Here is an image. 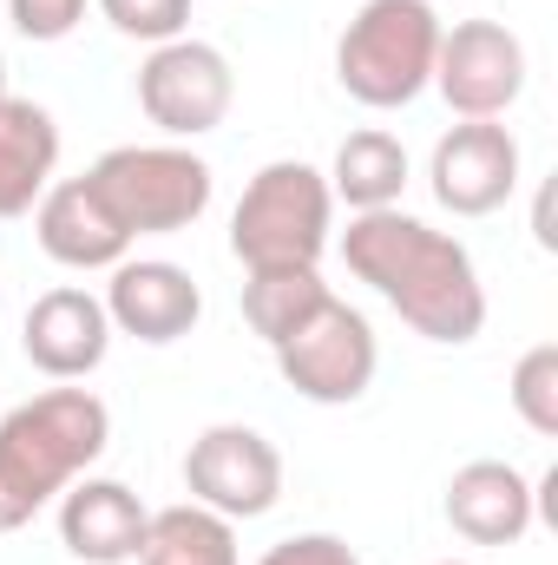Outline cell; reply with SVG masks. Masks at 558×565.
Instances as JSON below:
<instances>
[{"mask_svg":"<svg viewBox=\"0 0 558 565\" xmlns=\"http://www.w3.org/2000/svg\"><path fill=\"white\" fill-rule=\"evenodd\" d=\"M342 257L427 342L460 349L486 329V289L466 244L408 211H362L342 237Z\"/></svg>","mask_w":558,"mask_h":565,"instance_id":"1","label":"cell"},{"mask_svg":"<svg viewBox=\"0 0 558 565\" xmlns=\"http://www.w3.org/2000/svg\"><path fill=\"white\" fill-rule=\"evenodd\" d=\"M112 440L93 388H46L0 422V533H20L53 493H66Z\"/></svg>","mask_w":558,"mask_h":565,"instance_id":"2","label":"cell"},{"mask_svg":"<svg viewBox=\"0 0 558 565\" xmlns=\"http://www.w3.org/2000/svg\"><path fill=\"white\" fill-rule=\"evenodd\" d=\"M440 13L427 0H362V13L335 40V79L355 106L395 113L415 106L433 86V53H440Z\"/></svg>","mask_w":558,"mask_h":565,"instance_id":"3","label":"cell"},{"mask_svg":"<svg viewBox=\"0 0 558 565\" xmlns=\"http://www.w3.org/2000/svg\"><path fill=\"white\" fill-rule=\"evenodd\" d=\"M329 217H335L329 178L302 158H277L244 184L230 217V250L244 270H315L329 250Z\"/></svg>","mask_w":558,"mask_h":565,"instance_id":"4","label":"cell"},{"mask_svg":"<svg viewBox=\"0 0 558 565\" xmlns=\"http://www.w3.org/2000/svg\"><path fill=\"white\" fill-rule=\"evenodd\" d=\"M86 178L132 237L191 231L211 211V164L184 145H112Z\"/></svg>","mask_w":558,"mask_h":565,"instance_id":"5","label":"cell"},{"mask_svg":"<svg viewBox=\"0 0 558 565\" xmlns=\"http://www.w3.org/2000/svg\"><path fill=\"white\" fill-rule=\"evenodd\" d=\"M277 369L302 402H315V408H348V402L368 395V382H375V369H382V349H375L368 316L329 296L289 342H277Z\"/></svg>","mask_w":558,"mask_h":565,"instance_id":"6","label":"cell"},{"mask_svg":"<svg viewBox=\"0 0 558 565\" xmlns=\"http://www.w3.org/2000/svg\"><path fill=\"white\" fill-rule=\"evenodd\" d=\"M237 73L211 40H164L139 66V106L164 139H204L230 119Z\"/></svg>","mask_w":558,"mask_h":565,"instance_id":"7","label":"cell"},{"mask_svg":"<svg viewBox=\"0 0 558 565\" xmlns=\"http://www.w3.org/2000/svg\"><path fill=\"white\" fill-rule=\"evenodd\" d=\"M184 487L197 507L224 513L230 526L237 520H264L270 507L282 500V454L270 434L244 422H217L204 427L184 454Z\"/></svg>","mask_w":558,"mask_h":565,"instance_id":"8","label":"cell"},{"mask_svg":"<svg viewBox=\"0 0 558 565\" xmlns=\"http://www.w3.org/2000/svg\"><path fill=\"white\" fill-rule=\"evenodd\" d=\"M433 86L460 119H500L519 106L526 93V46L513 26L500 20H460L453 33H440L433 53Z\"/></svg>","mask_w":558,"mask_h":565,"instance_id":"9","label":"cell"},{"mask_svg":"<svg viewBox=\"0 0 558 565\" xmlns=\"http://www.w3.org/2000/svg\"><path fill=\"white\" fill-rule=\"evenodd\" d=\"M427 184L440 198V211L453 217H493L513 191H519V139L493 119H460L453 132H440Z\"/></svg>","mask_w":558,"mask_h":565,"instance_id":"10","label":"cell"},{"mask_svg":"<svg viewBox=\"0 0 558 565\" xmlns=\"http://www.w3.org/2000/svg\"><path fill=\"white\" fill-rule=\"evenodd\" d=\"M106 316H112V329L119 335H139L151 349H164V342H184L191 329H197V316H204V289L191 270H178V264H164V257H126V264H112V282H106Z\"/></svg>","mask_w":558,"mask_h":565,"instance_id":"11","label":"cell"},{"mask_svg":"<svg viewBox=\"0 0 558 565\" xmlns=\"http://www.w3.org/2000/svg\"><path fill=\"white\" fill-rule=\"evenodd\" d=\"M26 362L53 382H86L106 349H112V316L93 289H46L33 309H26Z\"/></svg>","mask_w":558,"mask_h":565,"instance_id":"12","label":"cell"},{"mask_svg":"<svg viewBox=\"0 0 558 565\" xmlns=\"http://www.w3.org/2000/svg\"><path fill=\"white\" fill-rule=\"evenodd\" d=\"M33 231H40V250L66 270H112L132 250V231L112 217V204L99 198L93 178L46 184L40 211H33Z\"/></svg>","mask_w":558,"mask_h":565,"instance_id":"13","label":"cell"},{"mask_svg":"<svg viewBox=\"0 0 558 565\" xmlns=\"http://www.w3.org/2000/svg\"><path fill=\"white\" fill-rule=\"evenodd\" d=\"M539 520V487L513 460H466L447 480V526L473 546H519Z\"/></svg>","mask_w":558,"mask_h":565,"instance_id":"14","label":"cell"},{"mask_svg":"<svg viewBox=\"0 0 558 565\" xmlns=\"http://www.w3.org/2000/svg\"><path fill=\"white\" fill-rule=\"evenodd\" d=\"M144 500L126 487V480H73L60 493V540L66 553L86 565H132L144 553Z\"/></svg>","mask_w":558,"mask_h":565,"instance_id":"15","label":"cell"},{"mask_svg":"<svg viewBox=\"0 0 558 565\" xmlns=\"http://www.w3.org/2000/svg\"><path fill=\"white\" fill-rule=\"evenodd\" d=\"M60 164V126L46 106L0 93V217H26Z\"/></svg>","mask_w":558,"mask_h":565,"instance_id":"16","label":"cell"},{"mask_svg":"<svg viewBox=\"0 0 558 565\" xmlns=\"http://www.w3.org/2000/svg\"><path fill=\"white\" fill-rule=\"evenodd\" d=\"M329 191L348 198V211H395V198L408 191V145L382 126L368 132H348L335 151V171H329Z\"/></svg>","mask_w":558,"mask_h":565,"instance_id":"17","label":"cell"},{"mask_svg":"<svg viewBox=\"0 0 558 565\" xmlns=\"http://www.w3.org/2000/svg\"><path fill=\"white\" fill-rule=\"evenodd\" d=\"M139 565H244L237 559V526L211 507H164L144 526Z\"/></svg>","mask_w":558,"mask_h":565,"instance_id":"18","label":"cell"},{"mask_svg":"<svg viewBox=\"0 0 558 565\" xmlns=\"http://www.w3.org/2000/svg\"><path fill=\"white\" fill-rule=\"evenodd\" d=\"M322 302H329V282L315 270H250V282H244V316L270 349L289 342Z\"/></svg>","mask_w":558,"mask_h":565,"instance_id":"19","label":"cell"},{"mask_svg":"<svg viewBox=\"0 0 558 565\" xmlns=\"http://www.w3.org/2000/svg\"><path fill=\"white\" fill-rule=\"evenodd\" d=\"M513 408H519V422L533 427L539 440L558 434V342H539V349L519 355V369H513Z\"/></svg>","mask_w":558,"mask_h":565,"instance_id":"20","label":"cell"},{"mask_svg":"<svg viewBox=\"0 0 558 565\" xmlns=\"http://www.w3.org/2000/svg\"><path fill=\"white\" fill-rule=\"evenodd\" d=\"M99 13L126 40H151V46L184 40V26H191V0H99Z\"/></svg>","mask_w":558,"mask_h":565,"instance_id":"21","label":"cell"},{"mask_svg":"<svg viewBox=\"0 0 558 565\" xmlns=\"http://www.w3.org/2000/svg\"><path fill=\"white\" fill-rule=\"evenodd\" d=\"M7 20L26 40H66L86 20V0H7Z\"/></svg>","mask_w":558,"mask_h":565,"instance_id":"22","label":"cell"},{"mask_svg":"<svg viewBox=\"0 0 558 565\" xmlns=\"http://www.w3.org/2000/svg\"><path fill=\"white\" fill-rule=\"evenodd\" d=\"M257 565H362V559H355V546L335 540V533H296V540H277Z\"/></svg>","mask_w":558,"mask_h":565,"instance_id":"23","label":"cell"},{"mask_svg":"<svg viewBox=\"0 0 558 565\" xmlns=\"http://www.w3.org/2000/svg\"><path fill=\"white\" fill-rule=\"evenodd\" d=\"M0 93H7V60H0Z\"/></svg>","mask_w":558,"mask_h":565,"instance_id":"24","label":"cell"},{"mask_svg":"<svg viewBox=\"0 0 558 565\" xmlns=\"http://www.w3.org/2000/svg\"><path fill=\"white\" fill-rule=\"evenodd\" d=\"M440 565H466V559H440Z\"/></svg>","mask_w":558,"mask_h":565,"instance_id":"25","label":"cell"}]
</instances>
